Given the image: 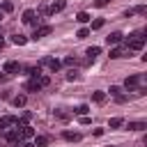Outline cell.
Instances as JSON below:
<instances>
[{
  "label": "cell",
  "instance_id": "obj_3",
  "mask_svg": "<svg viewBox=\"0 0 147 147\" xmlns=\"http://www.w3.org/2000/svg\"><path fill=\"white\" fill-rule=\"evenodd\" d=\"M18 119L14 117V115H5V117H0V133H5L7 131V126H11V124H16Z\"/></svg>",
  "mask_w": 147,
  "mask_h": 147
},
{
  "label": "cell",
  "instance_id": "obj_29",
  "mask_svg": "<svg viewBox=\"0 0 147 147\" xmlns=\"http://www.w3.org/2000/svg\"><path fill=\"white\" fill-rule=\"evenodd\" d=\"M133 11H138V14H147V7H145V5H140V7H136Z\"/></svg>",
  "mask_w": 147,
  "mask_h": 147
},
{
  "label": "cell",
  "instance_id": "obj_18",
  "mask_svg": "<svg viewBox=\"0 0 147 147\" xmlns=\"http://www.w3.org/2000/svg\"><path fill=\"white\" fill-rule=\"evenodd\" d=\"M122 124H124V119H122V117H110V122H108V126H110V129H119Z\"/></svg>",
  "mask_w": 147,
  "mask_h": 147
},
{
  "label": "cell",
  "instance_id": "obj_22",
  "mask_svg": "<svg viewBox=\"0 0 147 147\" xmlns=\"http://www.w3.org/2000/svg\"><path fill=\"white\" fill-rule=\"evenodd\" d=\"M76 21H78V23H87V21H90V14H87V11H78Z\"/></svg>",
  "mask_w": 147,
  "mask_h": 147
},
{
  "label": "cell",
  "instance_id": "obj_28",
  "mask_svg": "<svg viewBox=\"0 0 147 147\" xmlns=\"http://www.w3.org/2000/svg\"><path fill=\"white\" fill-rule=\"evenodd\" d=\"M67 80H78V71H69L67 74Z\"/></svg>",
  "mask_w": 147,
  "mask_h": 147
},
{
  "label": "cell",
  "instance_id": "obj_9",
  "mask_svg": "<svg viewBox=\"0 0 147 147\" xmlns=\"http://www.w3.org/2000/svg\"><path fill=\"white\" fill-rule=\"evenodd\" d=\"M124 39V34L122 32H110L108 37H106V41H108V46H115V44H119Z\"/></svg>",
  "mask_w": 147,
  "mask_h": 147
},
{
  "label": "cell",
  "instance_id": "obj_11",
  "mask_svg": "<svg viewBox=\"0 0 147 147\" xmlns=\"http://www.w3.org/2000/svg\"><path fill=\"white\" fill-rule=\"evenodd\" d=\"M18 131H21V138H34V129L28 126V124H21Z\"/></svg>",
  "mask_w": 147,
  "mask_h": 147
},
{
  "label": "cell",
  "instance_id": "obj_26",
  "mask_svg": "<svg viewBox=\"0 0 147 147\" xmlns=\"http://www.w3.org/2000/svg\"><path fill=\"white\" fill-rule=\"evenodd\" d=\"M108 92H110L113 96H119V94H122V87H117V85H110V90H108Z\"/></svg>",
  "mask_w": 147,
  "mask_h": 147
},
{
  "label": "cell",
  "instance_id": "obj_8",
  "mask_svg": "<svg viewBox=\"0 0 147 147\" xmlns=\"http://www.w3.org/2000/svg\"><path fill=\"white\" fill-rule=\"evenodd\" d=\"M67 7V0H55L51 7H48V14H57V11H62Z\"/></svg>",
  "mask_w": 147,
  "mask_h": 147
},
{
  "label": "cell",
  "instance_id": "obj_34",
  "mask_svg": "<svg viewBox=\"0 0 147 147\" xmlns=\"http://www.w3.org/2000/svg\"><path fill=\"white\" fill-rule=\"evenodd\" d=\"M0 80H2V76H0Z\"/></svg>",
  "mask_w": 147,
  "mask_h": 147
},
{
  "label": "cell",
  "instance_id": "obj_33",
  "mask_svg": "<svg viewBox=\"0 0 147 147\" xmlns=\"http://www.w3.org/2000/svg\"><path fill=\"white\" fill-rule=\"evenodd\" d=\"M0 21H2V14H0Z\"/></svg>",
  "mask_w": 147,
  "mask_h": 147
},
{
  "label": "cell",
  "instance_id": "obj_24",
  "mask_svg": "<svg viewBox=\"0 0 147 147\" xmlns=\"http://www.w3.org/2000/svg\"><path fill=\"white\" fill-rule=\"evenodd\" d=\"M103 28V18H96V21H92V30H101Z\"/></svg>",
  "mask_w": 147,
  "mask_h": 147
},
{
  "label": "cell",
  "instance_id": "obj_16",
  "mask_svg": "<svg viewBox=\"0 0 147 147\" xmlns=\"http://www.w3.org/2000/svg\"><path fill=\"white\" fill-rule=\"evenodd\" d=\"M25 101H28V99H25V94H18V96H14V99H11V103H14L16 108H23V106H25Z\"/></svg>",
  "mask_w": 147,
  "mask_h": 147
},
{
  "label": "cell",
  "instance_id": "obj_27",
  "mask_svg": "<svg viewBox=\"0 0 147 147\" xmlns=\"http://www.w3.org/2000/svg\"><path fill=\"white\" fill-rule=\"evenodd\" d=\"M55 117H60V119H69V113H64V110H55Z\"/></svg>",
  "mask_w": 147,
  "mask_h": 147
},
{
  "label": "cell",
  "instance_id": "obj_31",
  "mask_svg": "<svg viewBox=\"0 0 147 147\" xmlns=\"http://www.w3.org/2000/svg\"><path fill=\"white\" fill-rule=\"evenodd\" d=\"M92 133H94V136H96V138H101V136H103V129H94V131H92Z\"/></svg>",
  "mask_w": 147,
  "mask_h": 147
},
{
  "label": "cell",
  "instance_id": "obj_6",
  "mask_svg": "<svg viewBox=\"0 0 147 147\" xmlns=\"http://www.w3.org/2000/svg\"><path fill=\"white\" fill-rule=\"evenodd\" d=\"M41 64H48V69H51L53 74L62 67V62H60V60H55V57H46V60H41Z\"/></svg>",
  "mask_w": 147,
  "mask_h": 147
},
{
  "label": "cell",
  "instance_id": "obj_12",
  "mask_svg": "<svg viewBox=\"0 0 147 147\" xmlns=\"http://www.w3.org/2000/svg\"><path fill=\"white\" fill-rule=\"evenodd\" d=\"M34 16H37V14H34V9H25V11H23V23L32 25V23H34Z\"/></svg>",
  "mask_w": 147,
  "mask_h": 147
},
{
  "label": "cell",
  "instance_id": "obj_17",
  "mask_svg": "<svg viewBox=\"0 0 147 147\" xmlns=\"http://www.w3.org/2000/svg\"><path fill=\"white\" fill-rule=\"evenodd\" d=\"M99 53H101V46H90V48H87V53H85V55H87V57H90V60H92V57H96V55H99Z\"/></svg>",
  "mask_w": 147,
  "mask_h": 147
},
{
  "label": "cell",
  "instance_id": "obj_14",
  "mask_svg": "<svg viewBox=\"0 0 147 147\" xmlns=\"http://www.w3.org/2000/svg\"><path fill=\"white\" fill-rule=\"evenodd\" d=\"M147 124L145 122H129V131H145Z\"/></svg>",
  "mask_w": 147,
  "mask_h": 147
},
{
  "label": "cell",
  "instance_id": "obj_5",
  "mask_svg": "<svg viewBox=\"0 0 147 147\" xmlns=\"http://www.w3.org/2000/svg\"><path fill=\"white\" fill-rule=\"evenodd\" d=\"M51 32H53V28H51V25H41V28H37V30H34L32 39H41V37H46V34H51Z\"/></svg>",
  "mask_w": 147,
  "mask_h": 147
},
{
  "label": "cell",
  "instance_id": "obj_30",
  "mask_svg": "<svg viewBox=\"0 0 147 147\" xmlns=\"http://www.w3.org/2000/svg\"><path fill=\"white\" fill-rule=\"evenodd\" d=\"M108 2H110V0H94V5H96V7H106Z\"/></svg>",
  "mask_w": 147,
  "mask_h": 147
},
{
  "label": "cell",
  "instance_id": "obj_4",
  "mask_svg": "<svg viewBox=\"0 0 147 147\" xmlns=\"http://www.w3.org/2000/svg\"><path fill=\"white\" fill-rule=\"evenodd\" d=\"M21 69V64L16 62V60H9V62H5V67H2V74H16Z\"/></svg>",
  "mask_w": 147,
  "mask_h": 147
},
{
  "label": "cell",
  "instance_id": "obj_7",
  "mask_svg": "<svg viewBox=\"0 0 147 147\" xmlns=\"http://www.w3.org/2000/svg\"><path fill=\"white\" fill-rule=\"evenodd\" d=\"M138 83H140V76H129V78L124 80V85H126V90H129V92H136Z\"/></svg>",
  "mask_w": 147,
  "mask_h": 147
},
{
  "label": "cell",
  "instance_id": "obj_32",
  "mask_svg": "<svg viewBox=\"0 0 147 147\" xmlns=\"http://www.w3.org/2000/svg\"><path fill=\"white\" fill-rule=\"evenodd\" d=\"M23 147H34V145H32V142H25V145H23Z\"/></svg>",
  "mask_w": 147,
  "mask_h": 147
},
{
  "label": "cell",
  "instance_id": "obj_10",
  "mask_svg": "<svg viewBox=\"0 0 147 147\" xmlns=\"http://www.w3.org/2000/svg\"><path fill=\"white\" fill-rule=\"evenodd\" d=\"M5 138H7L9 142L16 145V142H21V131H18V129H14V131H5Z\"/></svg>",
  "mask_w": 147,
  "mask_h": 147
},
{
  "label": "cell",
  "instance_id": "obj_15",
  "mask_svg": "<svg viewBox=\"0 0 147 147\" xmlns=\"http://www.w3.org/2000/svg\"><path fill=\"white\" fill-rule=\"evenodd\" d=\"M11 44H16V46H25L28 39H25V34H14V37H11Z\"/></svg>",
  "mask_w": 147,
  "mask_h": 147
},
{
  "label": "cell",
  "instance_id": "obj_19",
  "mask_svg": "<svg viewBox=\"0 0 147 147\" xmlns=\"http://www.w3.org/2000/svg\"><path fill=\"white\" fill-rule=\"evenodd\" d=\"M32 145H34V147H46V145H48V138H46V136H37Z\"/></svg>",
  "mask_w": 147,
  "mask_h": 147
},
{
  "label": "cell",
  "instance_id": "obj_1",
  "mask_svg": "<svg viewBox=\"0 0 147 147\" xmlns=\"http://www.w3.org/2000/svg\"><path fill=\"white\" fill-rule=\"evenodd\" d=\"M126 46H129L131 51H140V48L145 46V37H142V30H138V32H133V34L129 37V41H126Z\"/></svg>",
  "mask_w": 147,
  "mask_h": 147
},
{
  "label": "cell",
  "instance_id": "obj_23",
  "mask_svg": "<svg viewBox=\"0 0 147 147\" xmlns=\"http://www.w3.org/2000/svg\"><path fill=\"white\" fill-rule=\"evenodd\" d=\"M0 9H2L5 14H9V11H14V5H11V2H0Z\"/></svg>",
  "mask_w": 147,
  "mask_h": 147
},
{
  "label": "cell",
  "instance_id": "obj_21",
  "mask_svg": "<svg viewBox=\"0 0 147 147\" xmlns=\"http://www.w3.org/2000/svg\"><path fill=\"white\" fill-rule=\"evenodd\" d=\"M74 113H76V115H87V113H90V106H87V103H80Z\"/></svg>",
  "mask_w": 147,
  "mask_h": 147
},
{
  "label": "cell",
  "instance_id": "obj_25",
  "mask_svg": "<svg viewBox=\"0 0 147 147\" xmlns=\"http://www.w3.org/2000/svg\"><path fill=\"white\" fill-rule=\"evenodd\" d=\"M87 34H90V30H87V28H80V30L76 32V37H78V39H85Z\"/></svg>",
  "mask_w": 147,
  "mask_h": 147
},
{
  "label": "cell",
  "instance_id": "obj_13",
  "mask_svg": "<svg viewBox=\"0 0 147 147\" xmlns=\"http://www.w3.org/2000/svg\"><path fill=\"white\" fill-rule=\"evenodd\" d=\"M62 138H64V140H69V142H78V140H80V133H74V131H64V133H62Z\"/></svg>",
  "mask_w": 147,
  "mask_h": 147
},
{
  "label": "cell",
  "instance_id": "obj_20",
  "mask_svg": "<svg viewBox=\"0 0 147 147\" xmlns=\"http://www.w3.org/2000/svg\"><path fill=\"white\" fill-rule=\"evenodd\" d=\"M92 101H94V103H103V101H106V92H94V94H92Z\"/></svg>",
  "mask_w": 147,
  "mask_h": 147
},
{
  "label": "cell",
  "instance_id": "obj_2",
  "mask_svg": "<svg viewBox=\"0 0 147 147\" xmlns=\"http://www.w3.org/2000/svg\"><path fill=\"white\" fill-rule=\"evenodd\" d=\"M44 87V83H41V76H32L30 80H28V85H25V90L28 92H39Z\"/></svg>",
  "mask_w": 147,
  "mask_h": 147
}]
</instances>
